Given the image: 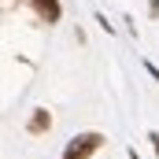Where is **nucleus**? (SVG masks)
Wrapping results in <instances>:
<instances>
[{
  "instance_id": "1",
  "label": "nucleus",
  "mask_w": 159,
  "mask_h": 159,
  "mask_svg": "<svg viewBox=\"0 0 159 159\" xmlns=\"http://www.w3.org/2000/svg\"><path fill=\"white\" fill-rule=\"evenodd\" d=\"M100 144H104V133H78V137H70V144L63 148V159H89Z\"/></svg>"
},
{
  "instance_id": "2",
  "label": "nucleus",
  "mask_w": 159,
  "mask_h": 159,
  "mask_svg": "<svg viewBox=\"0 0 159 159\" xmlns=\"http://www.w3.org/2000/svg\"><path fill=\"white\" fill-rule=\"evenodd\" d=\"M44 22H59V0H30Z\"/></svg>"
},
{
  "instance_id": "3",
  "label": "nucleus",
  "mask_w": 159,
  "mask_h": 159,
  "mask_svg": "<svg viewBox=\"0 0 159 159\" xmlns=\"http://www.w3.org/2000/svg\"><path fill=\"white\" fill-rule=\"evenodd\" d=\"M26 129H30V133H44V129H52V115H48V111H34V119H30Z\"/></svg>"
},
{
  "instance_id": "4",
  "label": "nucleus",
  "mask_w": 159,
  "mask_h": 159,
  "mask_svg": "<svg viewBox=\"0 0 159 159\" xmlns=\"http://www.w3.org/2000/svg\"><path fill=\"white\" fill-rule=\"evenodd\" d=\"M148 141H152V144H156V152H159V133H152V137H148Z\"/></svg>"
}]
</instances>
